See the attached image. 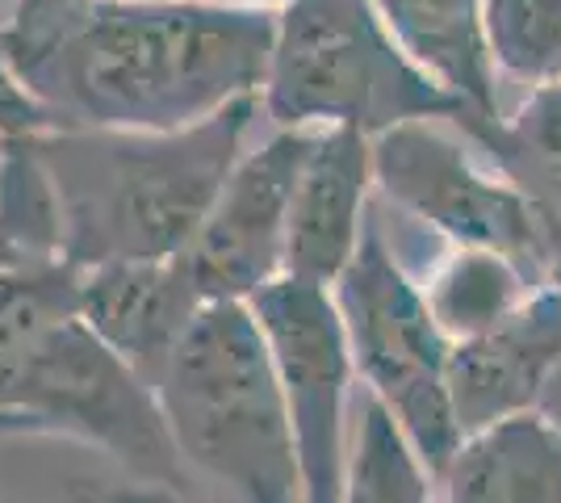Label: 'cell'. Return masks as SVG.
<instances>
[{"label":"cell","mask_w":561,"mask_h":503,"mask_svg":"<svg viewBox=\"0 0 561 503\" xmlns=\"http://www.w3.org/2000/svg\"><path fill=\"white\" fill-rule=\"evenodd\" d=\"M277 13L176 0H13L0 55L50 130H185L260 96Z\"/></svg>","instance_id":"1"},{"label":"cell","mask_w":561,"mask_h":503,"mask_svg":"<svg viewBox=\"0 0 561 503\" xmlns=\"http://www.w3.org/2000/svg\"><path fill=\"white\" fill-rule=\"evenodd\" d=\"M260 96H243L185 130H38L30 144L59 202V256L71 268L172 261L210 215L248 135Z\"/></svg>","instance_id":"2"},{"label":"cell","mask_w":561,"mask_h":503,"mask_svg":"<svg viewBox=\"0 0 561 503\" xmlns=\"http://www.w3.org/2000/svg\"><path fill=\"white\" fill-rule=\"evenodd\" d=\"M156 399L188 470L222 482L239 503H302L285 395L248 302L202 307Z\"/></svg>","instance_id":"3"},{"label":"cell","mask_w":561,"mask_h":503,"mask_svg":"<svg viewBox=\"0 0 561 503\" xmlns=\"http://www.w3.org/2000/svg\"><path fill=\"white\" fill-rule=\"evenodd\" d=\"M260 105L273 130L348 126L365 139L402 122H453L469 130L482 118L398 50L374 0L280 4Z\"/></svg>","instance_id":"4"},{"label":"cell","mask_w":561,"mask_h":503,"mask_svg":"<svg viewBox=\"0 0 561 503\" xmlns=\"http://www.w3.org/2000/svg\"><path fill=\"white\" fill-rule=\"evenodd\" d=\"M331 298L344 319L356 378H365V390L394 415L427 475L440 482L466 441L448 399L453 340L436 328L420 282L386 240L377 202L365 210L356 256L331 286Z\"/></svg>","instance_id":"5"},{"label":"cell","mask_w":561,"mask_h":503,"mask_svg":"<svg viewBox=\"0 0 561 503\" xmlns=\"http://www.w3.org/2000/svg\"><path fill=\"white\" fill-rule=\"evenodd\" d=\"M0 411L30 415L47 436L93 445L114 457L130 482L185 495L188 466L172 445L156 390L110 344H101L80 315L55 323L25 353L0 390Z\"/></svg>","instance_id":"6"},{"label":"cell","mask_w":561,"mask_h":503,"mask_svg":"<svg viewBox=\"0 0 561 503\" xmlns=\"http://www.w3.org/2000/svg\"><path fill=\"white\" fill-rule=\"evenodd\" d=\"M453 122H402L374 139L381 202L432 227L453 248H491L549 282L528 202L494 168H482Z\"/></svg>","instance_id":"7"},{"label":"cell","mask_w":561,"mask_h":503,"mask_svg":"<svg viewBox=\"0 0 561 503\" xmlns=\"http://www.w3.org/2000/svg\"><path fill=\"white\" fill-rule=\"evenodd\" d=\"M260 332L268 340L277 369L298 470H302V503H344L348 479V390L352 353L344 319L335 311L331 289L277 277L248 302Z\"/></svg>","instance_id":"8"},{"label":"cell","mask_w":561,"mask_h":503,"mask_svg":"<svg viewBox=\"0 0 561 503\" xmlns=\"http://www.w3.org/2000/svg\"><path fill=\"white\" fill-rule=\"evenodd\" d=\"M319 130H273L222 181L210 215L181 252L202 302H252L285 273L294 190Z\"/></svg>","instance_id":"9"},{"label":"cell","mask_w":561,"mask_h":503,"mask_svg":"<svg viewBox=\"0 0 561 503\" xmlns=\"http://www.w3.org/2000/svg\"><path fill=\"white\" fill-rule=\"evenodd\" d=\"M561 365V289L545 286L494 332L453 344L448 399L461 436L540 408V395Z\"/></svg>","instance_id":"10"},{"label":"cell","mask_w":561,"mask_h":503,"mask_svg":"<svg viewBox=\"0 0 561 503\" xmlns=\"http://www.w3.org/2000/svg\"><path fill=\"white\" fill-rule=\"evenodd\" d=\"M202 307L206 302L181 256L80 268V319L151 390L160 386L168 361L181 348Z\"/></svg>","instance_id":"11"},{"label":"cell","mask_w":561,"mask_h":503,"mask_svg":"<svg viewBox=\"0 0 561 503\" xmlns=\"http://www.w3.org/2000/svg\"><path fill=\"white\" fill-rule=\"evenodd\" d=\"M374 190V139L348 126L319 130L289 206L285 273L331 289L360 243Z\"/></svg>","instance_id":"12"},{"label":"cell","mask_w":561,"mask_h":503,"mask_svg":"<svg viewBox=\"0 0 561 503\" xmlns=\"http://www.w3.org/2000/svg\"><path fill=\"white\" fill-rule=\"evenodd\" d=\"M398 50L482 118H503L482 0H374Z\"/></svg>","instance_id":"13"},{"label":"cell","mask_w":561,"mask_h":503,"mask_svg":"<svg viewBox=\"0 0 561 503\" xmlns=\"http://www.w3.org/2000/svg\"><path fill=\"white\" fill-rule=\"evenodd\" d=\"M445 503H561V436L540 415H515L461 441L440 475Z\"/></svg>","instance_id":"14"},{"label":"cell","mask_w":561,"mask_h":503,"mask_svg":"<svg viewBox=\"0 0 561 503\" xmlns=\"http://www.w3.org/2000/svg\"><path fill=\"white\" fill-rule=\"evenodd\" d=\"M545 277L528 273L524 264H515L503 252L491 248H453L436 261V268L423 282V302L436 319V328L461 344L473 335L494 332L503 319H512L537 289Z\"/></svg>","instance_id":"15"},{"label":"cell","mask_w":561,"mask_h":503,"mask_svg":"<svg viewBox=\"0 0 561 503\" xmlns=\"http://www.w3.org/2000/svg\"><path fill=\"white\" fill-rule=\"evenodd\" d=\"M432 487L436 479L427 475L420 454L402 436L398 420L365 390L360 395V428L348 449L344 503H436Z\"/></svg>","instance_id":"16"},{"label":"cell","mask_w":561,"mask_h":503,"mask_svg":"<svg viewBox=\"0 0 561 503\" xmlns=\"http://www.w3.org/2000/svg\"><path fill=\"white\" fill-rule=\"evenodd\" d=\"M80 315V268L30 261L0 273V390L43 335Z\"/></svg>","instance_id":"17"},{"label":"cell","mask_w":561,"mask_h":503,"mask_svg":"<svg viewBox=\"0 0 561 503\" xmlns=\"http://www.w3.org/2000/svg\"><path fill=\"white\" fill-rule=\"evenodd\" d=\"M482 22L499 72L533 89L561 80V0H482Z\"/></svg>","instance_id":"18"},{"label":"cell","mask_w":561,"mask_h":503,"mask_svg":"<svg viewBox=\"0 0 561 503\" xmlns=\"http://www.w3.org/2000/svg\"><path fill=\"white\" fill-rule=\"evenodd\" d=\"M503 181H512L515 193L528 202L540 256H545V268L553 277L561 268V168H515Z\"/></svg>","instance_id":"19"},{"label":"cell","mask_w":561,"mask_h":503,"mask_svg":"<svg viewBox=\"0 0 561 503\" xmlns=\"http://www.w3.org/2000/svg\"><path fill=\"white\" fill-rule=\"evenodd\" d=\"M38 130H50V118L18 84V76L9 72V64L0 55V139H22V135H38Z\"/></svg>","instance_id":"20"},{"label":"cell","mask_w":561,"mask_h":503,"mask_svg":"<svg viewBox=\"0 0 561 503\" xmlns=\"http://www.w3.org/2000/svg\"><path fill=\"white\" fill-rule=\"evenodd\" d=\"M76 503H188L181 491L168 487H147V482H122L105 491H76Z\"/></svg>","instance_id":"21"},{"label":"cell","mask_w":561,"mask_h":503,"mask_svg":"<svg viewBox=\"0 0 561 503\" xmlns=\"http://www.w3.org/2000/svg\"><path fill=\"white\" fill-rule=\"evenodd\" d=\"M9 436H47L43 424H34L30 415H18V411H0V441Z\"/></svg>","instance_id":"22"},{"label":"cell","mask_w":561,"mask_h":503,"mask_svg":"<svg viewBox=\"0 0 561 503\" xmlns=\"http://www.w3.org/2000/svg\"><path fill=\"white\" fill-rule=\"evenodd\" d=\"M540 415L558 428V436H561V365H558V374L549 378V386H545V395H540Z\"/></svg>","instance_id":"23"},{"label":"cell","mask_w":561,"mask_h":503,"mask_svg":"<svg viewBox=\"0 0 561 503\" xmlns=\"http://www.w3.org/2000/svg\"><path fill=\"white\" fill-rule=\"evenodd\" d=\"M176 4H210V9H273L289 0H176Z\"/></svg>","instance_id":"24"},{"label":"cell","mask_w":561,"mask_h":503,"mask_svg":"<svg viewBox=\"0 0 561 503\" xmlns=\"http://www.w3.org/2000/svg\"><path fill=\"white\" fill-rule=\"evenodd\" d=\"M18 264H30L22 256V252H18V243L9 240V236H4V231H0V273H9V268H18Z\"/></svg>","instance_id":"25"},{"label":"cell","mask_w":561,"mask_h":503,"mask_svg":"<svg viewBox=\"0 0 561 503\" xmlns=\"http://www.w3.org/2000/svg\"><path fill=\"white\" fill-rule=\"evenodd\" d=\"M549 282H553V286L561 289V268H558V273H553V277H549Z\"/></svg>","instance_id":"26"},{"label":"cell","mask_w":561,"mask_h":503,"mask_svg":"<svg viewBox=\"0 0 561 503\" xmlns=\"http://www.w3.org/2000/svg\"><path fill=\"white\" fill-rule=\"evenodd\" d=\"M0 4H4V0H0ZM9 4H13V0H9Z\"/></svg>","instance_id":"27"}]
</instances>
